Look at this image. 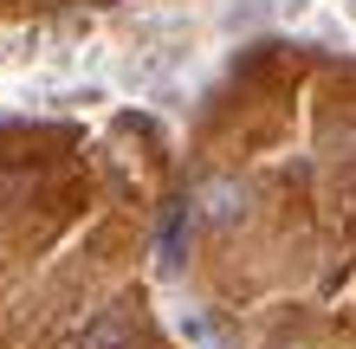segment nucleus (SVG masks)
Listing matches in <instances>:
<instances>
[{
	"label": "nucleus",
	"instance_id": "f257e3e1",
	"mask_svg": "<svg viewBox=\"0 0 356 349\" xmlns=\"http://www.w3.org/2000/svg\"><path fill=\"white\" fill-rule=\"evenodd\" d=\"M123 343H130V317L111 311V317H97L91 330H85V343H78V349H123Z\"/></svg>",
	"mask_w": 356,
	"mask_h": 349
}]
</instances>
